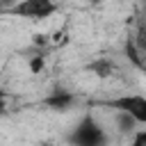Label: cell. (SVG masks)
Returning <instances> with one entry per match:
<instances>
[{"instance_id": "6da1fadb", "label": "cell", "mask_w": 146, "mask_h": 146, "mask_svg": "<svg viewBox=\"0 0 146 146\" xmlns=\"http://www.w3.org/2000/svg\"><path fill=\"white\" fill-rule=\"evenodd\" d=\"M68 144L71 146H107V132L91 114H84L78 121V125L71 130Z\"/></svg>"}, {"instance_id": "7a4b0ae2", "label": "cell", "mask_w": 146, "mask_h": 146, "mask_svg": "<svg viewBox=\"0 0 146 146\" xmlns=\"http://www.w3.org/2000/svg\"><path fill=\"white\" fill-rule=\"evenodd\" d=\"M9 14L30 18V21H46L57 14V2L55 0H21L9 9Z\"/></svg>"}, {"instance_id": "3957f363", "label": "cell", "mask_w": 146, "mask_h": 146, "mask_svg": "<svg viewBox=\"0 0 146 146\" xmlns=\"http://www.w3.org/2000/svg\"><path fill=\"white\" fill-rule=\"evenodd\" d=\"M105 105L112 107V110H116V112H123V114L132 116L139 125L146 123V98L141 94H125V96L107 100Z\"/></svg>"}, {"instance_id": "277c9868", "label": "cell", "mask_w": 146, "mask_h": 146, "mask_svg": "<svg viewBox=\"0 0 146 146\" xmlns=\"http://www.w3.org/2000/svg\"><path fill=\"white\" fill-rule=\"evenodd\" d=\"M75 94H71V91H66V89H52L46 98H43V105L48 107V110H55V112H66V110H71L73 105H75Z\"/></svg>"}, {"instance_id": "5b68a950", "label": "cell", "mask_w": 146, "mask_h": 146, "mask_svg": "<svg viewBox=\"0 0 146 146\" xmlns=\"http://www.w3.org/2000/svg\"><path fill=\"white\" fill-rule=\"evenodd\" d=\"M87 71L94 73L96 78H110V75L116 73V64H114L110 57H98V59H94V62L87 66Z\"/></svg>"}, {"instance_id": "8992f818", "label": "cell", "mask_w": 146, "mask_h": 146, "mask_svg": "<svg viewBox=\"0 0 146 146\" xmlns=\"http://www.w3.org/2000/svg\"><path fill=\"white\" fill-rule=\"evenodd\" d=\"M123 52H125V57L137 66V68H144V57H141V48L132 41V39H128L125 41V46H123Z\"/></svg>"}, {"instance_id": "52a82bcc", "label": "cell", "mask_w": 146, "mask_h": 146, "mask_svg": "<svg viewBox=\"0 0 146 146\" xmlns=\"http://www.w3.org/2000/svg\"><path fill=\"white\" fill-rule=\"evenodd\" d=\"M116 125H119L121 132H132L139 123H137L132 116H128V114H123V112H116Z\"/></svg>"}, {"instance_id": "ba28073f", "label": "cell", "mask_w": 146, "mask_h": 146, "mask_svg": "<svg viewBox=\"0 0 146 146\" xmlns=\"http://www.w3.org/2000/svg\"><path fill=\"white\" fill-rule=\"evenodd\" d=\"M27 68H30V73H34V75L43 73V68H46V57H43V55H32L30 62H27Z\"/></svg>"}, {"instance_id": "9c48e42d", "label": "cell", "mask_w": 146, "mask_h": 146, "mask_svg": "<svg viewBox=\"0 0 146 146\" xmlns=\"http://www.w3.org/2000/svg\"><path fill=\"white\" fill-rule=\"evenodd\" d=\"M130 146H146V130H144V128H139V130L135 132V139H132Z\"/></svg>"}, {"instance_id": "30bf717a", "label": "cell", "mask_w": 146, "mask_h": 146, "mask_svg": "<svg viewBox=\"0 0 146 146\" xmlns=\"http://www.w3.org/2000/svg\"><path fill=\"white\" fill-rule=\"evenodd\" d=\"M34 43H46V34H34Z\"/></svg>"}, {"instance_id": "8fae6325", "label": "cell", "mask_w": 146, "mask_h": 146, "mask_svg": "<svg viewBox=\"0 0 146 146\" xmlns=\"http://www.w3.org/2000/svg\"><path fill=\"white\" fill-rule=\"evenodd\" d=\"M5 112H7V100L2 98V100H0V114H5Z\"/></svg>"}, {"instance_id": "7c38bea8", "label": "cell", "mask_w": 146, "mask_h": 146, "mask_svg": "<svg viewBox=\"0 0 146 146\" xmlns=\"http://www.w3.org/2000/svg\"><path fill=\"white\" fill-rule=\"evenodd\" d=\"M80 2H89V5H98V2H103V0H80Z\"/></svg>"}, {"instance_id": "4fadbf2b", "label": "cell", "mask_w": 146, "mask_h": 146, "mask_svg": "<svg viewBox=\"0 0 146 146\" xmlns=\"http://www.w3.org/2000/svg\"><path fill=\"white\" fill-rule=\"evenodd\" d=\"M2 98H7V94H5V89H2V84H0V100Z\"/></svg>"}, {"instance_id": "5bb4252c", "label": "cell", "mask_w": 146, "mask_h": 146, "mask_svg": "<svg viewBox=\"0 0 146 146\" xmlns=\"http://www.w3.org/2000/svg\"><path fill=\"white\" fill-rule=\"evenodd\" d=\"M5 2H14V0H5Z\"/></svg>"}]
</instances>
